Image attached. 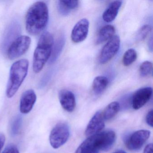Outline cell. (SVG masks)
I'll use <instances>...</instances> for the list:
<instances>
[{
	"label": "cell",
	"mask_w": 153,
	"mask_h": 153,
	"mask_svg": "<svg viewBox=\"0 0 153 153\" xmlns=\"http://www.w3.org/2000/svg\"><path fill=\"white\" fill-rule=\"evenodd\" d=\"M153 64L151 62L146 61L140 64L139 68L140 75L142 77L150 76L152 73Z\"/></svg>",
	"instance_id": "22"
},
{
	"label": "cell",
	"mask_w": 153,
	"mask_h": 153,
	"mask_svg": "<svg viewBox=\"0 0 153 153\" xmlns=\"http://www.w3.org/2000/svg\"><path fill=\"white\" fill-rule=\"evenodd\" d=\"M36 100V95L33 89L25 91L22 95L20 101V111L21 113H29L33 109Z\"/></svg>",
	"instance_id": "13"
},
{
	"label": "cell",
	"mask_w": 153,
	"mask_h": 153,
	"mask_svg": "<svg viewBox=\"0 0 153 153\" xmlns=\"http://www.w3.org/2000/svg\"><path fill=\"white\" fill-rule=\"evenodd\" d=\"M31 42V38L27 36H19L11 43L6 51L8 59L14 60L24 55L29 49Z\"/></svg>",
	"instance_id": "5"
},
{
	"label": "cell",
	"mask_w": 153,
	"mask_h": 153,
	"mask_svg": "<svg viewBox=\"0 0 153 153\" xmlns=\"http://www.w3.org/2000/svg\"><path fill=\"white\" fill-rule=\"evenodd\" d=\"M115 33V27L111 25L104 26L101 28L96 40V44L99 45L109 41Z\"/></svg>",
	"instance_id": "16"
},
{
	"label": "cell",
	"mask_w": 153,
	"mask_h": 153,
	"mask_svg": "<svg viewBox=\"0 0 153 153\" xmlns=\"http://www.w3.org/2000/svg\"><path fill=\"white\" fill-rule=\"evenodd\" d=\"M113 153H127V152L125 151H123L122 150H119L118 151H115V152H114Z\"/></svg>",
	"instance_id": "29"
},
{
	"label": "cell",
	"mask_w": 153,
	"mask_h": 153,
	"mask_svg": "<svg viewBox=\"0 0 153 153\" xmlns=\"http://www.w3.org/2000/svg\"><path fill=\"white\" fill-rule=\"evenodd\" d=\"M137 58V51L133 49L127 50L123 57V64L125 67L130 66L135 62Z\"/></svg>",
	"instance_id": "21"
},
{
	"label": "cell",
	"mask_w": 153,
	"mask_h": 153,
	"mask_svg": "<svg viewBox=\"0 0 153 153\" xmlns=\"http://www.w3.org/2000/svg\"><path fill=\"white\" fill-rule=\"evenodd\" d=\"M2 153H19V152L15 145L10 144L6 147Z\"/></svg>",
	"instance_id": "25"
},
{
	"label": "cell",
	"mask_w": 153,
	"mask_h": 153,
	"mask_svg": "<svg viewBox=\"0 0 153 153\" xmlns=\"http://www.w3.org/2000/svg\"><path fill=\"white\" fill-rule=\"evenodd\" d=\"M143 153H153V144L149 143L148 144L144 150Z\"/></svg>",
	"instance_id": "27"
},
{
	"label": "cell",
	"mask_w": 153,
	"mask_h": 153,
	"mask_svg": "<svg viewBox=\"0 0 153 153\" xmlns=\"http://www.w3.org/2000/svg\"><path fill=\"white\" fill-rule=\"evenodd\" d=\"M153 89L150 87L142 88L137 90L132 96L131 105L134 110H138L149 102L152 95Z\"/></svg>",
	"instance_id": "11"
},
{
	"label": "cell",
	"mask_w": 153,
	"mask_h": 153,
	"mask_svg": "<svg viewBox=\"0 0 153 153\" xmlns=\"http://www.w3.org/2000/svg\"><path fill=\"white\" fill-rule=\"evenodd\" d=\"M120 103L117 102H113L109 104L102 112L104 120H108L114 117L120 110Z\"/></svg>",
	"instance_id": "19"
},
{
	"label": "cell",
	"mask_w": 153,
	"mask_h": 153,
	"mask_svg": "<svg viewBox=\"0 0 153 153\" xmlns=\"http://www.w3.org/2000/svg\"><path fill=\"white\" fill-rule=\"evenodd\" d=\"M28 67L29 62L26 59L19 60L12 64L6 91L8 98H12L18 91L28 73Z\"/></svg>",
	"instance_id": "4"
},
{
	"label": "cell",
	"mask_w": 153,
	"mask_h": 153,
	"mask_svg": "<svg viewBox=\"0 0 153 153\" xmlns=\"http://www.w3.org/2000/svg\"><path fill=\"white\" fill-rule=\"evenodd\" d=\"M79 4L78 1H58V10L61 15H67L71 10L77 7Z\"/></svg>",
	"instance_id": "18"
},
{
	"label": "cell",
	"mask_w": 153,
	"mask_h": 153,
	"mask_svg": "<svg viewBox=\"0 0 153 153\" xmlns=\"http://www.w3.org/2000/svg\"><path fill=\"white\" fill-rule=\"evenodd\" d=\"M146 121L149 126L153 127V110H150L146 116Z\"/></svg>",
	"instance_id": "26"
},
{
	"label": "cell",
	"mask_w": 153,
	"mask_h": 153,
	"mask_svg": "<svg viewBox=\"0 0 153 153\" xmlns=\"http://www.w3.org/2000/svg\"><path fill=\"white\" fill-rule=\"evenodd\" d=\"M5 136L3 134H0V153L3 148V146L5 144Z\"/></svg>",
	"instance_id": "28"
},
{
	"label": "cell",
	"mask_w": 153,
	"mask_h": 153,
	"mask_svg": "<svg viewBox=\"0 0 153 153\" xmlns=\"http://www.w3.org/2000/svg\"><path fill=\"white\" fill-rule=\"evenodd\" d=\"M49 19V10L45 2L37 1L29 8L25 17L27 31L32 35H37L46 27Z\"/></svg>",
	"instance_id": "1"
},
{
	"label": "cell",
	"mask_w": 153,
	"mask_h": 153,
	"mask_svg": "<svg viewBox=\"0 0 153 153\" xmlns=\"http://www.w3.org/2000/svg\"><path fill=\"white\" fill-rule=\"evenodd\" d=\"M23 119L20 115H17L14 118L11 124V133L13 136L18 135L22 127Z\"/></svg>",
	"instance_id": "23"
},
{
	"label": "cell",
	"mask_w": 153,
	"mask_h": 153,
	"mask_svg": "<svg viewBox=\"0 0 153 153\" xmlns=\"http://www.w3.org/2000/svg\"><path fill=\"white\" fill-rule=\"evenodd\" d=\"M116 139V134L112 130L101 131L88 137L77 149L76 153H99L111 148Z\"/></svg>",
	"instance_id": "2"
},
{
	"label": "cell",
	"mask_w": 153,
	"mask_h": 153,
	"mask_svg": "<svg viewBox=\"0 0 153 153\" xmlns=\"http://www.w3.org/2000/svg\"><path fill=\"white\" fill-rule=\"evenodd\" d=\"M120 36L114 35L108 41L102 49L99 57V61L102 64L109 62L118 53L120 47Z\"/></svg>",
	"instance_id": "7"
},
{
	"label": "cell",
	"mask_w": 153,
	"mask_h": 153,
	"mask_svg": "<svg viewBox=\"0 0 153 153\" xmlns=\"http://www.w3.org/2000/svg\"><path fill=\"white\" fill-rule=\"evenodd\" d=\"M65 43V40L63 36L59 37L53 44L51 55L50 59V63H53L58 59L62 51Z\"/></svg>",
	"instance_id": "20"
},
{
	"label": "cell",
	"mask_w": 153,
	"mask_h": 153,
	"mask_svg": "<svg viewBox=\"0 0 153 153\" xmlns=\"http://www.w3.org/2000/svg\"><path fill=\"white\" fill-rule=\"evenodd\" d=\"M59 100L62 108L69 112L75 110L76 106V98L74 94L67 89H62L59 93Z\"/></svg>",
	"instance_id": "14"
},
{
	"label": "cell",
	"mask_w": 153,
	"mask_h": 153,
	"mask_svg": "<svg viewBox=\"0 0 153 153\" xmlns=\"http://www.w3.org/2000/svg\"><path fill=\"white\" fill-rule=\"evenodd\" d=\"M104 121L102 112H97L87 126L85 130L86 136L89 137L101 132L104 128Z\"/></svg>",
	"instance_id": "12"
},
{
	"label": "cell",
	"mask_w": 153,
	"mask_h": 153,
	"mask_svg": "<svg viewBox=\"0 0 153 153\" xmlns=\"http://www.w3.org/2000/svg\"><path fill=\"white\" fill-rule=\"evenodd\" d=\"M89 23L86 19H82L75 25L71 33V39L75 43L81 42L85 40L88 35Z\"/></svg>",
	"instance_id": "10"
},
{
	"label": "cell",
	"mask_w": 153,
	"mask_h": 153,
	"mask_svg": "<svg viewBox=\"0 0 153 153\" xmlns=\"http://www.w3.org/2000/svg\"><path fill=\"white\" fill-rule=\"evenodd\" d=\"M21 25L18 21H12L8 27L2 39L1 49L7 51L11 43L19 36L21 33Z\"/></svg>",
	"instance_id": "9"
},
{
	"label": "cell",
	"mask_w": 153,
	"mask_h": 153,
	"mask_svg": "<svg viewBox=\"0 0 153 153\" xmlns=\"http://www.w3.org/2000/svg\"><path fill=\"white\" fill-rule=\"evenodd\" d=\"M53 44V36L49 32H45L40 36L34 53L33 67L35 73L41 72L50 59Z\"/></svg>",
	"instance_id": "3"
},
{
	"label": "cell",
	"mask_w": 153,
	"mask_h": 153,
	"mask_svg": "<svg viewBox=\"0 0 153 153\" xmlns=\"http://www.w3.org/2000/svg\"><path fill=\"white\" fill-rule=\"evenodd\" d=\"M69 136L70 129L68 124L64 122L59 123L51 131L50 144L53 148H59L68 141Z\"/></svg>",
	"instance_id": "6"
},
{
	"label": "cell",
	"mask_w": 153,
	"mask_h": 153,
	"mask_svg": "<svg viewBox=\"0 0 153 153\" xmlns=\"http://www.w3.org/2000/svg\"><path fill=\"white\" fill-rule=\"evenodd\" d=\"M123 1H114L110 3L102 14V19L105 22L110 23L115 19L121 7Z\"/></svg>",
	"instance_id": "15"
},
{
	"label": "cell",
	"mask_w": 153,
	"mask_h": 153,
	"mask_svg": "<svg viewBox=\"0 0 153 153\" xmlns=\"http://www.w3.org/2000/svg\"><path fill=\"white\" fill-rule=\"evenodd\" d=\"M109 84L108 78L104 76H98L95 78L93 83V90L96 95L102 94Z\"/></svg>",
	"instance_id": "17"
},
{
	"label": "cell",
	"mask_w": 153,
	"mask_h": 153,
	"mask_svg": "<svg viewBox=\"0 0 153 153\" xmlns=\"http://www.w3.org/2000/svg\"><path fill=\"white\" fill-rule=\"evenodd\" d=\"M150 135V131L147 130H140L135 131L126 139V146L132 151L139 150L148 139Z\"/></svg>",
	"instance_id": "8"
},
{
	"label": "cell",
	"mask_w": 153,
	"mask_h": 153,
	"mask_svg": "<svg viewBox=\"0 0 153 153\" xmlns=\"http://www.w3.org/2000/svg\"><path fill=\"white\" fill-rule=\"evenodd\" d=\"M152 30V27L149 25H144L139 30L137 37L139 41H143L149 35Z\"/></svg>",
	"instance_id": "24"
}]
</instances>
